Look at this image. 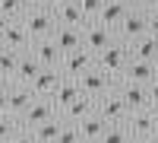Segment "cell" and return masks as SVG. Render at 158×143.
Segmentation results:
<instances>
[{
    "instance_id": "cell-1",
    "label": "cell",
    "mask_w": 158,
    "mask_h": 143,
    "mask_svg": "<svg viewBox=\"0 0 158 143\" xmlns=\"http://www.w3.org/2000/svg\"><path fill=\"white\" fill-rule=\"evenodd\" d=\"M22 22H25V29H29L32 42H41V38H54L57 25H60L51 7H32V10L22 16Z\"/></svg>"
},
{
    "instance_id": "cell-2",
    "label": "cell",
    "mask_w": 158,
    "mask_h": 143,
    "mask_svg": "<svg viewBox=\"0 0 158 143\" xmlns=\"http://www.w3.org/2000/svg\"><path fill=\"white\" fill-rule=\"evenodd\" d=\"M120 80H123V76H114V73H104V70H98V67H92L89 73L79 76V86H82L85 96L104 99L108 92H114V89H117V83H120Z\"/></svg>"
},
{
    "instance_id": "cell-3",
    "label": "cell",
    "mask_w": 158,
    "mask_h": 143,
    "mask_svg": "<svg viewBox=\"0 0 158 143\" xmlns=\"http://www.w3.org/2000/svg\"><path fill=\"white\" fill-rule=\"evenodd\" d=\"M127 64H130V45H123L120 38H117L114 45H108L104 51H98V54H95V67L104 70V73H114V76H120Z\"/></svg>"
},
{
    "instance_id": "cell-4",
    "label": "cell",
    "mask_w": 158,
    "mask_h": 143,
    "mask_svg": "<svg viewBox=\"0 0 158 143\" xmlns=\"http://www.w3.org/2000/svg\"><path fill=\"white\" fill-rule=\"evenodd\" d=\"M142 35H149V10L133 7L123 16V22L117 25V38H120L123 45H130V42H136V38H142Z\"/></svg>"
},
{
    "instance_id": "cell-5",
    "label": "cell",
    "mask_w": 158,
    "mask_h": 143,
    "mask_svg": "<svg viewBox=\"0 0 158 143\" xmlns=\"http://www.w3.org/2000/svg\"><path fill=\"white\" fill-rule=\"evenodd\" d=\"M127 131H130V137H133V140H139V143L152 140V137L158 134V114H155V108L133 111V114L127 118Z\"/></svg>"
},
{
    "instance_id": "cell-6",
    "label": "cell",
    "mask_w": 158,
    "mask_h": 143,
    "mask_svg": "<svg viewBox=\"0 0 158 143\" xmlns=\"http://www.w3.org/2000/svg\"><path fill=\"white\" fill-rule=\"evenodd\" d=\"M117 96H120V99L127 102L130 114H133V111H146V108H152V99H149V86H142V83H130V80H120V83H117Z\"/></svg>"
},
{
    "instance_id": "cell-7",
    "label": "cell",
    "mask_w": 158,
    "mask_h": 143,
    "mask_svg": "<svg viewBox=\"0 0 158 143\" xmlns=\"http://www.w3.org/2000/svg\"><path fill=\"white\" fill-rule=\"evenodd\" d=\"M51 118H60V108H57V102L54 99H35L32 105H29V111L22 114V127H29V131H35L38 124H44V121H51Z\"/></svg>"
},
{
    "instance_id": "cell-8",
    "label": "cell",
    "mask_w": 158,
    "mask_h": 143,
    "mask_svg": "<svg viewBox=\"0 0 158 143\" xmlns=\"http://www.w3.org/2000/svg\"><path fill=\"white\" fill-rule=\"evenodd\" d=\"M0 48L19 51V54L32 51V35H29V29H25V22H22V19H13V22L6 25V32L0 35Z\"/></svg>"
},
{
    "instance_id": "cell-9",
    "label": "cell",
    "mask_w": 158,
    "mask_h": 143,
    "mask_svg": "<svg viewBox=\"0 0 158 143\" xmlns=\"http://www.w3.org/2000/svg\"><path fill=\"white\" fill-rule=\"evenodd\" d=\"M82 35H85V48L92 51V54H98V51H104L108 45L117 42V32L108 29V25H101V22H95V19L82 25Z\"/></svg>"
},
{
    "instance_id": "cell-10",
    "label": "cell",
    "mask_w": 158,
    "mask_h": 143,
    "mask_svg": "<svg viewBox=\"0 0 158 143\" xmlns=\"http://www.w3.org/2000/svg\"><path fill=\"white\" fill-rule=\"evenodd\" d=\"M95 111H98L108 124H127V118H130V108H127V102L117 96V89L108 92L104 99H98V108H95Z\"/></svg>"
},
{
    "instance_id": "cell-11",
    "label": "cell",
    "mask_w": 158,
    "mask_h": 143,
    "mask_svg": "<svg viewBox=\"0 0 158 143\" xmlns=\"http://www.w3.org/2000/svg\"><path fill=\"white\" fill-rule=\"evenodd\" d=\"M123 80L130 83H142V86H152L158 80V60H136V57H130V64L123 67Z\"/></svg>"
},
{
    "instance_id": "cell-12",
    "label": "cell",
    "mask_w": 158,
    "mask_h": 143,
    "mask_svg": "<svg viewBox=\"0 0 158 143\" xmlns=\"http://www.w3.org/2000/svg\"><path fill=\"white\" fill-rule=\"evenodd\" d=\"M95 67V54H92L89 48H79V51H70V54H63V73L67 76H82Z\"/></svg>"
},
{
    "instance_id": "cell-13",
    "label": "cell",
    "mask_w": 158,
    "mask_h": 143,
    "mask_svg": "<svg viewBox=\"0 0 158 143\" xmlns=\"http://www.w3.org/2000/svg\"><path fill=\"white\" fill-rule=\"evenodd\" d=\"M60 80H63V70H60V67H44V70L38 73L29 86L35 89V96H38V99H51V96L57 92Z\"/></svg>"
},
{
    "instance_id": "cell-14",
    "label": "cell",
    "mask_w": 158,
    "mask_h": 143,
    "mask_svg": "<svg viewBox=\"0 0 158 143\" xmlns=\"http://www.w3.org/2000/svg\"><path fill=\"white\" fill-rule=\"evenodd\" d=\"M32 54L38 57L41 67H63V51L57 48L54 38H41V42H32Z\"/></svg>"
},
{
    "instance_id": "cell-15",
    "label": "cell",
    "mask_w": 158,
    "mask_h": 143,
    "mask_svg": "<svg viewBox=\"0 0 158 143\" xmlns=\"http://www.w3.org/2000/svg\"><path fill=\"white\" fill-rule=\"evenodd\" d=\"M35 99H38V96H35V89H32L29 83H13V86H10V114L22 118Z\"/></svg>"
},
{
    "instance_id": "cell-16",
    "label": "cell",
    "mask_w": 158,
    "mask_h": 143,
    "mask_svg": "<svg viewBox=\"0 0 158 143\" xmlns=\"http://www.w3.org/2000/svg\"><path fill=\"white\" fill-rule=\"evenodd\" d=\"M54 42H57V48L63 51V54H70V51L85 48V35H82V29H79V25H57Z\"/></svg>"
},
{
    "instance_id": "cell-17",
    "label": "cell",
    "mask_w": 158,
    "mask_h": 143,
    "mask_svg": "<svg viewBox=\"0 0 158 143\" xmlns=\"http://www.w3.org/2000/svg\"><path fill=\"white\" fill-rule=\"evenodd\" d=\"M133 10V3L130 0H108L104 3V10H101V16L95 19V22H101V25H108V29H114L117 32V25L123 22V16Z\"/></svg>"
},
{
    "instance_id": "cell-18",
    "label": "cell",
    "mask_w": 158,
    "mask_h": 143,
    "mask_svg": "<svg viewBox=\"0 0 158 143\" xmlns=\"http://www.w3.org/2000/svg\"><path fill=\"white\" fill-rule=\"evenodd\" d=\"M95 108H98V99H92V96H79L73 105H67V108L60 111V118L70 121V124H79V121H85L89 114H95Z\"/></svg>"
},
{
    "instance_id": "cell-19",
    "label": "cell",
    "mask_w": 158,
    "mask_h": 143,
    "mask_svg": "<svg viewBox=\"0 0 158 143\" xmlns=\"http://www.w3.org/2000/svg\"><path fill=\"white\" fill-rule=\"evenodd\" d=\"M79 96H85V92H82V86H79V76H67V73H63V80H60V86H57V92L51 96V99H54V102H57V108L63 111L67 105H73Z\"/></svg>"
},
{
    "instance_id": "cell-20",
    "label": "cell",
    "mask_w": 158,
    "mask_h": 143,
    "mask_svg": "<svg viewBox=\"0 0 158 143\" xmlns=\"http://www.w3.org/2000/svg\"><path fill=\"white\" fill-rule=\"evenodd\" d=\"M54 16H57L60 25H79V29L89 22V19H85V13H82V7H79V0H67V3L54 7Z\"/></svg>"
},
{
    "instance_id": "cell-21",
    "label": "cell",
    "mask_w": 158,
    "mask_h": 143,
    "mask_svg": "<svg viewBox=\"0 0 158 143\" xmlns=\"http://www.w3.org/2000/svg\"><path fill=\"white\" fill-rule=\"evenodd\" d=\"M130 57H136V60H155L158 57V35H142L136 38V42H130Z\"/></svg>"
},
{
    "instance_id": "cell-22",
    "label": "cell",
    "mask_w": 158,
    "mask_h": 143,
    "mask_svg": "<svg viewBox=\"0 0 158 143\" xmlns=\"http://www.w3.org/2000/svg\"><path fill=\"white\" fill-rule=\"evenodd\" d=\"M41 70H44V67L38 64V57L32 54V51H25V54L19 57V67H16V76H13V80H16V83H32Z\"/></svg>"
},
{
    "instance_id": "cell-23",
    "label": "cell",
    "mask_w": 158,
    "mask_h": 143,
    "mask_svg": "<svg viewBox=\"0 0 158 143\" xmlns=\"http://www.w3.org/2000/svg\"><path fill=\"white\" fill-rule=\"evenodd\" d=\"M108 131V121L101 118V114H89L85 121H79V134H82V140H101V134Z\"/></svg>"
},
{
    "instance_id": "cell-24",
    "label": "cell",
    "mask_w": 158,
    "mask_h": 143,
    "mask_svg": "<svg viewBox=\"0 0 158 143\" xmlns=\"http://www.w3.org/2000/svg\"><path fill=\"white\" fill-rule=\"evenodd\" d=\"M60 131H63V118H51L35 127V137H38V143H57Z\"/></svg>"
},
{
    "instance_id": "cell-25",
    "label": "cell",
    "mask_w": 158,
    "mask_h": 143,
    "mask_svg": "<svg viewBox=\"0 0 158 143\" xmlns=\"http://www.w3.org/2000/svg\"><path fill=\"white\" fill-rule=\"evenodd\" d=\"M19 51H10V48H0V73H3V76H10V80H13V76H16V67H19ZM13 83H16V80H13Z\"/></svg>"
},
{
    "instance_id": "cell-26",
    "label": "cell",
    "mask_w": 158,
    "mask_h": 143,
    "mask_svg": "<svg viewBox=\"0 0 158 143\" xmlns=\"http://www.w3.org/2000/svg\"><path fill=\"white\" fill-rule=\"evenodd\" d=\"M19 131H22V121L16 114H0V143H10Z\"/></svg>"
},
{
    "instance_id": "cell-27",
    "label": "cell",
    "mask_w": 158,
    "mask_h": 143,
    "mask_svg": "<svg viewBox=\"0 0 158 143\" xmlns=\"http://www.w3.org/2000/svg\"><path fill=\"white\" fill-rule=\"evenodd\" d=\"M98 143H133V137H130L127 124H108V131L101 134Z\"/></svg>"
},
{
    "instance_id": "cell-28",
    "label": "cell",
    "mask_w": 158,
    "mask_h": 143,
    "mask_svg": "<svg viewBox=\"0 0 158 143\" xmlns=\"http://www.w3.org/2000/svg\"><path fill=\"white\" fill-rule=\"evenodd\" d=\"M0 13L10 19H22L29 13V7H25V0H0Z\"/></svg>"
},
{
    "instance_id": "cell-29",
    "label": "cell",
    "mask_w": 158,
    "mask_h": 143,
    "mask_svg": "<svg viewBox=\"0 0 158 143\" xmlns=\"http://www.w3.org/2000/svg\"><path fill=\"white\" fill-rule=\"evenodd\" d=\"M57 143H82V134H79V124H70V121H63V131H60Z\"/></svg>"
},
{
    "instance_id": "cell-30",
    "label": "cell",
    "mask_w": 158,
    "mask_h": 143,
    "mask_svg": "<svg viewBox=\"0 0 158 143\" xmlns=\"http://www.w3.org/2000/svg\"><path fill=\"white\" fill-rule=\"evenodd\" d=\"M104 3H108V0H79V7H82V13H85V19H89V22L101 16Z\"/></svg>"
},
{
    "instance_id": "cell-31",
    "label": "cell",
    "mask_w": 158,
    "mask_h": 143,
    "mask_svg": "<svg viewBox=\"0 0 158 143\" xmlns=\"http://www.w3.org/2000/svg\"><path fill=\"white\" fill-rule=\"evenodd\" d=\"M10 143H38V137H35V131H29V127H22V131L13 137Z\"/></svg>"
},
{
    "instance_id": "cell-32",
    "label": "cell",
    "mask_w": 158,
    "mask_h": 143,
    "mask_svg": "<svg viewBox=\"0 0 158 143\" xmlns=\"http://www.w3.org/2000/svg\"><path fill=\"white\" fill-rule=\"evenodd\" d=\"M0 114H10V89H0Z\"/></svg>"
},
{
    "instance_id": "cell-33",
    "label": "cell",
    "mask_w": 158,
    "mask_h": 143,
    "mask_svg": "<svg viewBox=\"0 0 158 143\" xmlns=\"http://www.w3.org/2000/svg\"><path fill=\"white\" fill-rule=\"evenodd\" d=\"M149 32L158 35V10H149Z\"/></svg>"
},
{
    "instance_id": "cell-34",
    "label": "cell",
    "mask_w": 158,
    "mask_h": 143,
    "mask_svg": "<svg viewBox=\"0 0 158 143\" xmlns=\"http://www.w3.org/2000/svg\"><path fill=\"white\" fill-rule=\"evenodd\" d=\"M149 99H152V108H158V80L149 86Z\"/></svg>"
},
{
    "instance_id": "cell-35",
    "label": "cell",
    "mask_w": 158,
    "mask_h": 143,
    "mask_svg": "<svg viewBox=\"0 0 158 143\" xmlns=\"http://www.w3.org/2000/svg\"><path fill=\"white\" fill-rule=\"evenodd\" d=\"M130 3H133V7H142V10H152L155 0H130Z\"/></svg>"
},
{
    "instance_id": "cell-36",
    "label": "cell",
    "mask_w": 158,
    "mask_h": 143,
    "mask_svg": "<svg viewBox=\"0 0 158 143\" xmlns=\"http://www.w3.org/2000/svg\"><path fill=\"white\" fill-rule=\"evenodd\" d=\"M10 22H13V19H10V16H3V13H0V35L6 32V25H10Z\"/></svg>"
},
{
    "instance_id": "cell-37",
    "label": "cell",
    "mask_w": 158,
    "mask_h": 143,
    "mask_svg": "<svg viewBox=\"0 0 158 143\" xmlns=\"http://www.w3.org/2000/svg\"><path fill=\"white\" fill-rule=\"evenodd\" d=\"M13 86V80H10V76H3V73H0V89H10Z\"/></svg>"
},
{
    "instance_id": "cell-38",
    "label": "cell",
    "mask_w": 158,
    "mask_h": 143,
    "mask_svg": "<svg viewBox=\"0 0 158 143\" xmlns=\"http://www.w3.org/2000/svg\"><path fill=\"white\" fill-rule=\"evenodd\" d=\"M60 3H67V0H44V7H51V10H54V7H60Z\"/></svg>"
},
{
    "instance_id": "cell-39",
    "label": "cell",
    "mask_w": 158,
    "mask_h": 143,
    "mask_svg": "<svg viewBox=\"0 0 158 143\" xmlns=\"http://www.w3.org/2000/svg\"><path fill=\"white\" fill-rule=\"evenodd\" d=\"M25 7H29V10L32 7H44V0H25Z\"/></svg>"
},
{
    "instance_id": "cell-40",
    "label": "cell",
    "mask_w": 158,
    "mask_h": 143,
    "mask_svg": "<svg viewBox=\"0 0 158 143\" xmlns=\"http://www.w3.org/2000/svg\"><path fill=\"white\" fill-rule=\"evenodd\" d=\"M146 143H158V134H155V137H152V140H146Z\"/></svg>"
},
{
    "instance_id": "cell-41",
    "label": "cell",
    "mask_w": 158,
    "mask_h": 143,
    "mask_svg": "<svg viewBox=\"0 0 158 143\" xmlns=\"http://www.w3.org/2000/svg\"><path fill=\"white\" fill-rule=\"evenodd\" d=\"M82 143H98V140H82Z\"/></svg>"
},
{
    "instance_id": "cell-42",
    "label": "cell",
    "mask_w": 158,
    "mask_h": 143,
    "mask_svg": "<svg viewBox=\"0 0 158 143\" xmlns=\"http://www.w3.org/2000/svg\"><path fill=\"white\" fill-rule=\"evenodd\" d=\"M152 10H158V0H155V7H152Z\"/></svg>"
},
{
    "instance_id": "cell-43",
    "label": "cell",
    "mask_w": 158,
    "mask_h": 143,
    "mask_svg": "<svg viewBox=\"0 0 158 143\" xmlns=\"http://www.w3.org/2000/svg\"><path fill=\"white\" fill-rule=\"evenodd\" d=\"M155 114H158V108H155Z\"/></svg>"
},
{
    "instance_id": "cell-44",
    "label": "cell",
    "mask_w": 158,
    "mask_h": 143,
    "mask_svg": "<svg viewBox=\"0 0 158 143\" xmlns=\"http://www.w3.org/2000/svg\"><path fill=\"white\" fill-rule=\"evenodd\" d=\"M133 143H139V140H133Z\"/></svg>"
},
{
    "instance_id": "cell-45",
    "label": "cell",
    "mask_w": 158,
    "mask_h": 143,
    "mask_svg": "<svg viewBox=\"0 0 158 143\" xmlns=\"http://www.w3.org/2000/svg\"><path fill=\"white\" fill-rule=\"evenodd\" d=\"M155 60H158V57H155Z\"/></svg>"
}]
</instances>
